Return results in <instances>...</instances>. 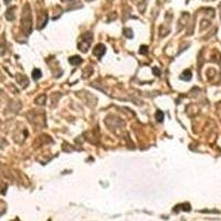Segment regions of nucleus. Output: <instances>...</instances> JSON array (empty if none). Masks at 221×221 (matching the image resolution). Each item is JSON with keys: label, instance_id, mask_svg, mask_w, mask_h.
Here are the masks:
<instances>
[{"label": "nucleus", "instance_id": "f257e3e1", "mask_svg": "<svg viewBox=\"0 0 221 221\" xmlns=\"http://www.w3.org/2000/svg\"><path fill=\"white\" fill-rule=\"evenodd\" d=\"M105 51H106V49H105V47L103 44H97L96 47H95V49L93 50V53L95 55H97L98 58H101V57L104 55Z\"/></svg>", "mask_w": 221, "mask_h": 221}, {"label": "nucleus", "instance_id": "f03ea898", "mask_svg": "<svg viewBox=\"0 0 221 221\" xmlns=\"http://www.w3.org/2000/svg\"><path fill=\"white\" fill-rule=\"evenodd\" d=\"M70 63L73 65H78V64L82 63V59L80 57H72V58H70Z\"/></svg>", "mask_w": 221, "mask_h": 221}, {"label": "nucleus", "instance_id": "7ed1b4c3", "mask_svg": "<svg viewBox=\"0 0 221 221\" xmlns=\"http://www.w3.org/2000/svg\"><path fill=\"white\" fill-rule=\"evenodd\" d=\"M180 79H181V80H187V81H189L190 79H191V72H190L189 70L185 71V72L181 74Z\"/></svg>", "mask_w": 221, "mask_h": 221}, {"label": "nucleus", "instance_id": "20e7f679", "mask_svg": "<svg viewBox=\"0 0 221 221\" xmlns=\"http://www.w3.org/2000/svg\"><path fill=\"white\" fill-rule=\"evenodd\" d=\"M41 71L39 70V69H35V70H33V72H32V78L35 79V80H39L40 78H41Z\"/></svg>", "mask_w": 221, "mask_h": 221}, {"label": "nucleus", "instance_id": "39448f33", "mask_svg": "<svg viewBox=\"0 0 221 221\" xmlns=\"http://www.w3.org/2000/svg\"><path fill=\"white\" fill-rule=\"evenodd\" d=\"M156 120H158V122H163L164 120V113L162 111H157V113H156Z\"/></svg>", "mask_w": 221, "mask_h": 221}, {"label": "nucleus", "instance_id": "423d86ee", "mask_svg": "<svg viewBox=\"0 0 221 221\" xmlns=\"http://www.w3.org/2000/svg\"><path fill=\"white\" fill-rule=\"evenodd\" d=\"M37 103L39 105H43L46 103V95H40L38 98H37Z\"/></svg>", "mask_w": 221, "mask_h": 221}, {"label": "nucleus", "instance_id": "0eeeda50", "mask_svg": "<svg viewBox=\"0 0 221 221\" xmlns=\"http://www.w3.org/2000/svg\"><path fill=\"white\" fill-rule=\"evenodd\" d=\"M140 53H146L147 52V47H142L140 48Z\"/></svg>", "mask_w": 221, "mask_h": 221}]
</instances>
